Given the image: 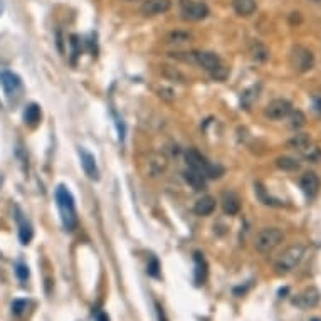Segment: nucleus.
<instances>
[{"mask_svg": "<svg viewBox=\"0 0 321 321\" xmlns=\"http://www.w3.org/2000/svg\"><path fill=\"white\" fill-rule=\"evenodd\" d=\"M299 185H301L303 192L311 198V197H315V195H318L321 182H320V178H318V175H316L315 172H308V173H304V175L301 177V180H299Z\"/></svg>", "mask_w": 321, "mask_h": 321, "instance_id": "11", "label": "nucleus"}, {"mask_svg": "<svg viewBox=\"0 0 321 321\" xmlns=\"http://www.w3.org/2000/svg\"><path fill=\"white\" fill-rule=\"evenodd\" d=\"M276 166L283 172H296L299 168V163L291 157H279L276 158Z\"/></svg>", "mask_w": 321, "mask_h": 321, "instance_id": "24", "label": "nucleus"}, {"mask_svg": "<svg viewBox=\"0 0 321 321\" xmlns=\"http://www.w3.org/2000/svg\"><path fill=\"white\" fill-rule=\"evenodd\" d=\"M232 7L235 14L241 17H249L256 12V0H232Z\"/></svg>", "mask_w": 321, "mask_h": 321, "instance_id": "20", "label": "nucleus"}, {"mask_svg": "<svg viewBox=\"0 0 321 321\" xmlns=\"http://www.w3.org/2000/svg\"><path fill=\"white\" fill-rule=\"evenodd\" d=\"M209 15V7L202 2H193V0H184L182 2V17L185 20H202Z\"/></svg>", "mask_w": 321, "mask_h": 321, "instance_id": "6", "label": "nucleus"}, {"mask_svg": "<svg viewBox=\"0 0 321 321\" xmlns=\"http://www.w3.org/2000/svg\"><path fill=\"white\" fill-rule=\"evenodd\" d=\"M170 7H172V0H145L141 5V14L146 17H153L168 12Z\"/></svg>", "mask_w": 321, "mask_h": 321, "instance_id": "8", "label": "nucleus"}, {"mask_svg": "<svg viewBox=\"0 0 321 321\" xmlns=\"http://www.w3.org/2000/svg\"><path fill=\"white\" fill-rule=\"evenodd\" d=\"M125 2H136V0H125Z\"/></svg>", "mask_w": 321, "mask_h": 321, "instance_id": "37", "label": "nucleus"}, {"mask_svg": "<svg viewBox=\"0 0 321 321\" xmlns=\"http://www.w3.org/2000/svg\"><path fill=\"white\" fill-rule=\"evenodd\" d=\"M318 301H320V292H318V289H315V288H310V289H306V291L303 292V294H299L292 303H294L296 306H299V308H313L315 304H318Z\"/></svg>", "mask_w": 321, "mask_h": 321, "instance_id": "15", "label": "nucleus"}, {"mask_svg": "<svg viewBox=\"0 0 321 321\" xmlns=\"http://www.w3.org/2000/svg\"><path fill=\"white\" fill-rule=\"evenodd\" d=\"M157 313H158V321H166L165 313H163V308H161L160 304H157Z\"/></svg>", "mask_w": 321, "mask_h": 321, "instance_id": "35", "label": "nucleus"}, {"mask_svg": "<svg viewBox=\"0 0 321 321\" xmlns=\"http://www.w3.org/2000/svg\"><path fill=\"white\" fill-rule=\"evenodd\" d=\"M158 96L165 101H173V97H175V95H173V91L170 88H160L158 89Z\"/></svg>", "mask_w": 321, "mask_h": 321, "instance_id": "34", "label": "nucleus"}, {"mask_svg": "<svg viewBox=\"0 0 321 321\" xmlns=\"http://www.w3.org/2000/svg\"><path fill=\"white\" fill-rule=\"evenodd\" d=\"M291 113H292V104L288 99H281V97L273 99L266 106V109H264V115L273 121L284 120V118H288Z\"/></svg>", "mask_w": 321, "mask_h": 321, "instance_id": "5", "label": "nucleus"}, {"mask_svg": "<svg viewBox=\"0 0 321 321\" xmlns=\"http://www.w3.org/2000/svg\"><path fill=\"white\" fill-rule=\"evenodd\" d=\"M311 2H316V3H318V2H321V0H311Z\"/></svg>", "mask_w": 321, "mask_h": 321, "instance_id": "39", "label": "nucleus"}, {"mask_svg": "<svg viewBox=\"0 0 321 321\" xmlns=\"http://www.w3.org/2000/svg\"><path fill=\"white\" fill-rule=\"evenodd\" d=\"M170 56L184 63H195V52H170Z\"/></svg>", "mask_w": 321, "mask_h": 321, "instance_id": "30", "label": "nucleus"}, {"mask_svg": "<svg viewBox=\"0 0 321 321\" xmlns=\"http://www.w3.org/2000/svg\"><path fill=\"white\" fill-rule=\"evenodd\" d=\"M311 138L306 135V133H299V135H294L289 140V146L292 150H296V152L299 153H304V155H310L311 152Z\"/></svg>", "mask_w": 321, "mask_h": 321, "instance_id": "16", "label": "nucleus"}, {"mask_svg": "<svg viewBox=\"0 0 321 321\" xmlns=\"http://www.w3.org/2000/svg\"><path fill=\"white\" fill-rule=\"evenodd\" d=\"M311 321H321V320H318V318H313Z\"/></svg>", "mask_w": 321, "mask_h": 321, "instance_id": "38", "label": "nucleus"}, {"mask_svg": "<svg viewBox=\"0 0 321 321\" xmlns=\"http://www.w3.org/2000/svg\"><path fill=\"white\" fill-rule=\"evenodd\" d=\"M251 56H253L256 61L264 63V61L269 58V51H267L266 46H262L261 42H254L253 47H251Z\"/></svg>", "mask_w": 321, "mask_h": 321, "instance_id": "26", "label": "nucleus"}, {"mask_svg": "<svg viewBox=\"0 0 321 321\" xmlns=\"http://www.w3.org/2000/svg\"><path fill=\"white\" fill-rule=\"evenodd\" d=\"M304 246L296 244V246L288 247L286 251H283V254L279 256V259L276 261V273L278 274H288L303 261L304 257Z\"/></svg>", "mask_w": 321, "mask_h": 321, "instance_id": "3", "label": "nucleus"}, {"mask_svg": "<svg viewBox=\"0 0 321 321\" xmlns=\"http://www.w3.org/2000/svg\"><path fill=\"white\" fill-rule=\"evenodd\" d=\"M195 64H198L202 69H205V71H212L219 66V64H222L221 58H219L215 52H209V51H200V52H195Z\"/></svg>", "mask_w": 321, "mask_h": 321, "instance_id": "10", "label": "nucleus"}, {"mask_svg": "<svg viewBox=\"0 0 321 321\" xmlns=\"http://www.w3.org/2000/svg\"><path fill=\"white\" fill-rule=\"evenodd\" d=\"M291 66L296 69L298 72H306L310 71L315 64V58H313V52L310 49L303 47V46H294L291 49Z\"/></svg>", "mask_w": 321, "mask_h": 321, "instance_id": "4", "label": "nucleus"}, {"mask_svg": "<svg viewBox=\"0 0 321 321\" xmlns=\"http://www.w3.org/2000/svg\"><path fill=\"white\" fill-rule=\"evenodd\" d=\"M215 210V198L210 197V195H205V197L198 198L193 205V212L200 217H207Z\"/></svg>", "mask_w": 321, "mask_h": 321, "instance_id": "17", "label": "nucleus"}, {"mask_svg": "<svg viewBox=\"0 0 321 321\" xmlns=\"http://www.w3.org/2000/svg\"><path fill=\"white\" fill-rule=\"evenodd\" d=\"M2 9H3V5H2V0H0V14H2Z\"/></svg>", "mask_w": 321, "mask_h": 321, "instance_id": "36", "label": "nucleus"}, {"mask_svg": "<svg viewBox=\"0 0 321 321\" xmlns=\"http://www.w3.org/2000/svg\"><path fill=\"white\" fill-rule=\"evenodd\" d=\"M192 39V34L185 31H173L166 35V42L168 44H185Z\"/></svg>", "mask_w": 321, "mask_h": 321, "instance_id": "25", "label": "nucleus"}, {"mask_svg": "<svg viewBox=\"0 0 321 321\" xmlns=\"http://www.w3.org/2000/svg\"><path fill=\"white\" fill-rule=\"evenodd\" d=\"M56 202H58L59 212H61V221L66 230H74L76 224H78V217H76V205L74 198H72L71 192L64 185H59L56 190Z\"/></svg>", "mask_w": 321, "mask_h": 321, "instance_id": "1", "label": "nucleus"}, {"mask_svg": "<svg viewBox=\"0 0 321 321\" xmlns=\"http://www.w3.org/2000/svg\"><path fill=\"white\" fill-rule=\"evenodd\" d=\"M160 74L163 76L165 79L172 81V83H178V84L187 83V78L184 72L175 66H170V64H163V66L160 67Z\"/></svg>", "mask_w": 321, "mask_h": 321, "instance_id": "18", "label": "nucleus"}, {"mask_svg": "<svg viewBox=\"0 0 321 321\" xmlns=\"http://www.w3.org/2000/svg\"><path fill=\"white\" fill-rule=\"evenodd\" d=\"M0 84H2L3 91L7 93L9 96L15 95V93L20 89V79L17 74L10 71H2L0 72Z\"/></svg>", "mask_w": 321, "mask_h": 321, "instance_id": "13", "label": "nucleus"}, {"mask_svg": "<svg viewBox=\"0 0 321 321\" xmlns=\"http://www.w3.org/2000/svg\"><path fill=\"white\" fill-rule=\"evenodd\" d=\"M17 221H19V239H20V244L27 246L31 241H32V235H34V230H32V225L29 224L27 221H24L22 215H17Z\"/></svg>", "mask_w": 321, "mask_h": 321, "instance_id": "21", "label": "nucleus"}, {"mask_svg": "<svg viewBox=\"0 0 321 321\" xmlns=\"http://www.w3.org/2000/svg\"><path fill=\"white\" fill-rule=\"evenodd\" d=\"M15 274H17V278L20 281H27L29 279V267L26 266V264H17L15 266Z\"/></svg>", "mask_w": 321, "mask_h": 321, "instance_id": "33", "label": "nucleus"}, {"mask_svg": "<svg viewBox=\"0 0 321 321\" xmlns=\"http://www.w3.org/2000/svg\"><path fill=\"white\" fill-rule=\"evenodd\" d=\"M166 168H168V158H166L165 153L153 152L146 158V173L152 178L163 175Z\"/></svg>", "mask_w": 321, "mask_h": 321, "instance_id": "7", "label": "nucleus"}, {"mask_svg": "<svg viewBox=\"0 0 321 321\" xmlns=\"http://www.w3.org/2000/svg\"><path fill=\"white\" fill-rule=\"evenodd\" d=\"M224 175V168L221 165H214V163H209L205 170V177L207 178H221Z\"/></svg>", "mask_w": 321, "mask_h": 321, "instance_id": "28", "label": "nucleus"}, {"mask_svg": "<svg viewBox=\"0 0 321 321\" xmlns=\"http://www.w3.org/2000/svg\"><path fill=\"white\" fill-rule=\"evenodd\" d=\"M79 157H81V165H83L84 173H86L91 180H99V170H97L95 155H91L88 150L79 148Z\"/></svg>", "mask_w": 321, "mask_h": 321, "instance_id": "9", "label": "nucleus"}, {"mask_svg": "<svg viewBox=\"0 0 321 321\" xmlns=\"http://www.w3.org/2000/svg\"><path fill=\"white\" fill-rule=\"evenodd\" d=\"M229 74H230L229 67L224 66V64H219L217 67L210 71V76H212V79H215V81H225L227 78H229Z\"/></svg>", "mask_w": 321, "mask_h": 321, "instance_id": "27", "label": "nucleus"}, {"mask_svg": "<svg viewBox=\"0 0 321 321\" xmlns=\"http://www.w3.org/2000/svg\"><path fill=\"white\" fill-rule=\"evenodd\" d=\"M291 128H301L306 125V118L301 111H292L291 113Z\"/></svg>", "mask_w": 321, "mask_h": 321, "instance_id": "29", "label": "nucleus"}, {"mask_svg": "<svg viewBox=\"0 0 321 321\" xmlns=\"http://www.w3.org/2000/svg\"><path fill=\"white\" fill-rule=\"evenodd\" d=\"M283 241H284V232L281 229H278V227H266V229H262L261 232L256 235L254 247L257 253L267 254V253H273Z\"/></svg>", "mask_w": 321, "mask_h": 321, "instance_id": "2", "label": "nucleus"}, {"mask_svg": "<svg viewBox=\"0 0 321 321\" xmlns=\"http://www.w3.org/2000/svg\"><path fill=\"white\" fill-rule=\"evenodd\" d=\"M222 209L227 215H237L241 210V200L235 193H224L222 198Z\"/></svg>", "mask_w": 321, "mask_h": 321, "instance_id": "19", "label": "nucleus"}, {"mask_svg": "<svg viewBox=\"0 0 321 321\" xmlns=\"http://www.w3.org/2000/svg\"><path fill=\"white\" fill-rule=\"evenodd\" d=\"M24 121L29 127H35V125L40 121V108L37 104H29L24 111Z\"/></svg>", "mask_w": 321, "mask_h": 321, "instance_id": "22", "label": "nucleus"}, {"mask_svg": "<svg viewBox=\"0 0 321 321\" xmlns=\"http://www.w3.org/2000/svg\"><path fill=\"white\" fill-rule=\"evenodd\" d=\"M184 178L185 182L192 187L193 190H197V192H200V190H205L207 187V182H205V175L202 172H197V170L193 168H189L184 172Z\"/></svg>", "mask_w": 321, "mask_h": 321, "instance_id": "14", "label": "nucleus"}, {"mask_svg": "<svg viewBox=\"0 0 321 321\" xmlns=\"http://www.w3.org/2000/svg\"><path fill=\"white\" fill-rule=\"evenodd\" d=\"M146 273H148L150 276H153V278H158V274H160V262H158L155 257L150 259L148 267H146Z\"/></svg>", "mask_w": 321, "mask_h": 321, "instance_id": "32", "label": "nucleus"}, {"mask_svg": "<svg viewBox=\"0 0 321 321\" xmlns=\"http://www.w3.org/2000/svg\"><path fill=\"white\" fill-rule=\"evenodd\" d=\"M185 161H187V165H189V168H193V170L202 172L205 175V170H207V166H209V161H207L205 158L202 157V153H198L197 150H193V148L187 150Z\"/></svg>", "mask_w": 321, "mask_h": 321, "instance_id": "12", "label": "nucleus"}, {"mask_svg": "<svg viewBox=\"0 0 321 321\" xmlns=\"http://www.w3.org/2000/svg\"><path fill=\"white\" fill-rule=\"evenodd\" d=\"M195 281L197 284H204L205 278H207V264H205V259L202 257L200 254H195Z\"/></svg>", "mask_w": 321, "mask_h": 321, "instance_id": "23", "label": "nucleus"}, {"mask_svg": "<svg viewBox=\"0 0 321 321\" xmlns=\"http://www.w3.org/2000/svg\"><path fill=\"white\" fill-rule=\"evenodd\" d=\"M26 310H27V301H26V299H15V301L12 303V313H14L15 316L22 315Z\"/></svg>", "mask_w": 321, "mask_h": 321, "instance_id": "31", "label": "nucleus"}]
</instances>
